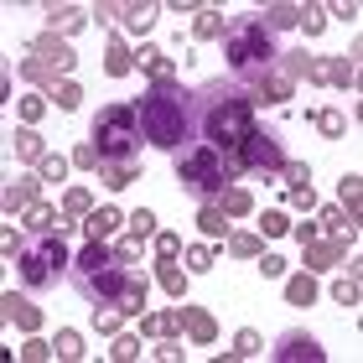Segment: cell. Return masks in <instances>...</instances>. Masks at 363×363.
Listing matches in <instances>:
<instances>
[{"mask_svg":"<svg viewBox=\"0 0 363 363\" xmlns=\"http://www.w3.org/2000/svg\"><path fill=\"white\" fill-rule=\"evenodd\" d=\"M135 114H140V135L145 145L177 156L182 145L197 140V89H182L177 78L172 84H151L135 99Z\"/></svg>","mask_w":363,"mask_h":363,"instance_id":"obj_1","label":"cell"},{"mask_svg":"<svg viewBox=\"0 0 363 363\" xmlns=\"http://www.w3.org/2000/svg\"><path fill=\"white\" fill-rule=\"evenodd\" d=\"M218 208L228 213V218H244V213H255V192H250V187H239V182H228L223 197H218Z\"/></svg>","mask_w":363,"mask_h":363,"instance_id":"obj_26","label":"cell"},{"mask_svg":"<svg viewBox=\"0 0 363 363\" xmlns=\"http://www.w3.org/2000/svg\"><path fill=\"white\" fill-rule=\"evenodd\" d=\"M125 228H130V239H156V213L151 208H135L125 218Z\"/></svg>","mask_w":363,"mask_h":363,"instance_id":"obj_34","label":"cell"},{"mask_svg":"<svg viewBox=\"0 0 363 363\" xmlns=\"http://www.w3.org/2000/svg\"><path fill=\"white\" fill-rule=\"evenodd\" d=\"M317 84L353 89L358 84V57H327V62H317Z\"/></svg>","mask_w":363,"mask_h":363,"instance_id":"obj_12","label":"cell"},{"mask_svg":"<svg viewBox=\"0 0 363 363\" xmlns=\"http://www.w3.org/2000/svg\"><path fill=\"white\" fill-rule=\"evenodd\" d=\"M114 259H120L125 270H135V265H140V239H130V244H114Z\"/></svg>","mask_w":363,"mask_h":363,"instance_id":"obj_53","label":"cell"},{"mask_svg":"<svg viewBox=\"0 0 363 363\" xmlns=\"http://www.w3.org/2000/svg\"><path fill=\"white\" fill-rule=\"evenodd\" d=\"M239 161H244V172L280 177V167H286V145H280L275 130H259V125H255V135L239 145Z\"/></svg>","mask_w":363,"mask_h":363,"instance_id":"obj_7","label":"cell"},{"mask_svg":"<svg viewBox=\"0 0 363 363\" xmlns=\"http://www.w3.org/2000/svg\"><path fill=\"white\" fill-rule=\"evenodd\" d=\"M52 348H57V358H84V333H73V327H62Z\"/></svg>","mask_w":363,"mask_h":363,"instance_id":"obj_36","label":"cell"},{"mask_svg":"<svg viewBox=\"0 0 363 363\" xmlns=\"http://www.w3.org/2000/svg\"><path fill=\"white\" fill-rule=\"evenodd\" d=\"M333 296L342 306H358V275H348V280H333Z\"/></svg>","mask_w":363,"mask_h":363,"instance_id":"obj_51","label":"cell"},{"mask_svg":"<svg viewBox=\"0 0 363 363\" xmlns=\"http://www.w3.org/2000/svg\"><path fill=\"white\" fill-rule=\"evenodd\" d=\"M291 234H296V239H301V244H311V239H317V234H322V228H317V223H296V228H291Z\"/></svg>","mask_w":363,"mask_h":363,"instance_id":"obj_59","label":"cell"},{"mask_svg":"<svg viewBox=\"0 0 363 363\" xmlns=\"http://www.w3.org/2000/svg\"><path fill=\"white\" fill-rule=\"evenodd\" d=\"M255 270L265 275V280H286V259H280V255H259V259H255Z\"/></svg>","mask_w":363,"mask_h":363,"instance_id":"obj_49","label":"cell"},{"mask_svg":"<svg viewBox=\"0 0 363 363\" xmlns=\"http://www.w3.org/2000/svg\"><path fill=\"white\" fill-rule=\"evenodd\" d=\"M62 213H84V218H89V213H94V197H89L84 187H68V197H62Z\"/></svg>","mask_w":363,"mask_h":363,"instance_id":"obj_47","label":"cell"},{"mask_svg":"<svg viewBox=\"0 0 363 363\" xmlns=\"http://www.w3.org/2000/svg\"><path fill=\"white\" fill-rule=\"evenodd\" d=\"M270 358H275V363H296V358H306V363H322L327 353L317 348V337H306V333H286V337H280L275 348H270Z\"/></svg>","mask_w":363,"mask_h":363,"instance_id":"obj_9","label":"cell"},{"mask_svg":"<svg viewBox=\"0 0 363 363\" xmlns=\"http://www.w3.org/2000/svg\"><path fill=\"white\" fill-rule=\"evenodd\" d=\"M145 296H151V275H145V270H130V275H125V286H120V301H114V306H120L125 317H140V311H145Z\"/></svg>","mask_w":363,"mask_h":363,"instance_id":"obj_11","label":"cell"},{"mask_svg":"<svg viewBox=\"0 0 363 363\" xmlns=\"http://www.w3.org/2000/svg\"><path fill=\"white\" fill-rule=\"evenodd\" d=\"M42 16H47V31H52V37H57V31H62V37H73V31L89 21V11H78V6H47Z\"/></svg>","mask_w":363,"mask_h":363,"instance_id":"obj_18","label":"cell"},{"mask_svg":"<svg viewBox=\"0 0 363 363\" xmlns=\"http://www.w3.org/2000/svg\"><path fill=\"white\" fill-rule=\"evenodd\" d=\"M291 94H296V84H291V78H280V73H265V78H255V84H250L255 104H286Z\"/></svg>","mask_w":363,"mask_h":363,"instance_id":"obj_14","label":"cell"},{"mask_svg":"<svg viewBox=\"0 0 363 363\" xmlns=\"http://www.w3.org/2000/svg\"><path fill=\"white\" fill-rule=\"evenodd\" d=\"M306 31V37H322V26H327V11L322 6H301V21H296Z\"/></svg>","mask_w":363,"mask_h":363,"instance_id":"obj_43","label":"cell"},{"mask_svg":"<svg viewBox=\"0 0 363 363\" xmlns=\"http://www.w3.org/2000/svg\"><path fill=\"white\" fill-rule=\"evenodd\" d=\"M68 161H73L78 172H99V167H104V156H99V145H94V140H84V145H78V151H73Z\"/></svg>","mask_w":363,"mask_h":363,"instance_id":"obj_37","label":"cell"},{"mask_svg":"<svg viewBox=\"0 0 363 363\" xmlns=\"http://www.w3.org/2000/svg\"><path fill=\"white\" fill-rule=\"evenodd\" d=\"M57 348H47V342H37V337H26V348H21V358H52Z\"/></svg>","mask_w":363,"mask_h":363,"instance_id":"obj_56","label":"cell"},{"mask_svg":"<svg viewBox=\"0 0 363 363\" xmlns=\"http://www.w3.org/2000/svg\"><path fill=\"white\" fill-rule=\"evenodd\" d=\"M135 68L140 73H151V84H172V57L161 52V47H151V42H140V52H135Z\"/></svg>","mask_w":363,"mask_h":363,"instance_id":"obj_16","label":"cell"},{"mask_svg":"<svg viewBox=\"0 0 363 363\" xmlns=\"http://www.w3.org/2000/svg\"><path fill=\"white\" fill-rule=\"evenodd\" d=\"M286 301L291 306H311V301H317V280H311V270L286 275Z\"/></svg>","mask_w":363,"mask_h":363,"instance_id":"obj_29","label":"cell"},{"mask_svg":"<svg viewBox=\"0 0 363 363\" xmlns=\"http://www.w3.org/2000/svg\"><path fill=\"white\" fill-rule=\"evenodd\" d=\"M182 327V306L177 311H140V333L145 337H177Z\"/></svg>","mask_w":363,"mask_h":363,"instance_id":"obj_20","label":"cell"},{"mask_svg":"<svg viewBox=\"0 0 363 363\" xmlns=\"http://www.w3.org/2000/svg\"><path fill=\"white\" fill-rule=\"evenodd\" d=\"M311 125H317L322 135H342V130H348V120H342L337 109H317V114H311Z\"/></svg>","mask_w":363,"mask_h":363,"instance_id":"obj_41","label":"cell"},{"mask_svg":"<svg viewBox=\"0 0 363 363\" xmlns=\"http://www.w3.org/2000/svg\"><path fill=\"white\" fill-rule=\"evenodd\" d=\"M213 270V250L208 244H187V275H208Z\"/></svg>","mask_w":363,"mask_h":363,"instance_id":"obj_40","label":"cell"},{"mask_svg":"<svg viewBox=\"0 0 363 363\" xmlns=\"http://www.w3.org/2000/svg\"><path fill=\"white\" fill-rule=\"evenodd\" d=\"M255 135V99L250 89H239L234 78H218V84L197 89V140L213 145V151L234 156L244 140Z\"/></svg>","mask_w":363,"mask_h":363,"instance_id":"obj_2","label":"cell"},{"mask_svg":"<svg viewBox=\"0 0 363 363\" xmlns=\"http://www.w3.org/2000/svg\"><path fill=\"white\" fill-rule=\"evenodd\" d=\"M228 255H239V259H259V255H265V244H259V234L228 228Z\"/></svg>","mask_w":363,"mask_h":363,"instance_id":"obj_31","label":"cell"},{"mask_svg":"<svg viewBox=\"0 0 363 363\" xmlns=\"http://www.w3.org/2000/svg\"><path fill=\"white\" fill-rule=\"evenodd\" d=\"M177 306H182V327H187L197 342H213V333H218V327H213L208 311H203V306H187V301H177Z\"/></svg>","mask_w":363,"mask_h":363,"instance_id":"obj_27","label":"cell"},{"mask_svg":"<svg viewBox=\"0 0 363 363\" xmlns=\"http://www.w3.org/2000/svg\"><path fill=\"white\" fill-rule=\"evenodd\" d=\"M120 223H125V213H120V208H94L89 218H84L89 239H109V234H114V228H120Z\"/></svg>","mask_w":363,"mask_h":363,"instance_id":"obj_28","label":"cell"},{"mask_svg":"<svg viewBox=\"0 0 363 363\" xmlns=\"http://www.w3.org/2000/svg\"><path fill=\"white\" fill-rule=\"evenodd\" d=\"M140 177V161H104L99 167V182H104L109 192H120V187H130V182Z\"/></svg>","mask_w":363,"mask_h":363,"instance_id":"obj_22","label":"cell"},{"mask_svg":"<svg viewBox=\"0 0 363 363\" xmlns=\"http://www.w3.org/2000/svg\"><path fill=\"white\" fill-rule=\"evenodd\" d=\"M89 135H94V145H99V156H104V161H135L140 156V140H145L135 104H104L94 114Z\"/></svg>","mask_w":363,"mask_h":363,"instance_id":"obj_5","label":"cell"},{"mask_svg":"<svg viewBox=\"0 0 363 363\" xmlns=\"http://www.w3.org/2000/svg\"><path fill=\"white\" fill-rule=\"evenodd\" d=\"M259 228H265L270 239H280V234H291V218L280 208H265V213H259Z\"/></svg>","mask_w":363,"mask_h":363,"instance_id":"obj_42","label":"cell"},{"mask_svg":"<svg viewBox=\"0 0 363 363\" xmlns=\"http://www.w3.org/2000/svg\"><path fill=\"white\" fill-rule=\"evenodd\" d=\"M42 109H47V99H42V94H26V99H21V120H26V125H37V120H42Z\"/></svg>","mask_w":363,"mask_h":363,"instance_id":"obj_54","label":"cell"},{"mask_svg":"<svg viewBox=\"0 0 363 363\" xmlns=\"http://www.w3.org/2000/svg\"><path fill=\"white\" fill-rule=\"evenodd\" d=\"M197 228L203 239H228V213L218 203H197Z\"/></svg>","mask_w":363,"mask_h":363,"instance_id":"obj_25","label":"cell"},{"mask_svg":"<svg viewBox=\"0 0 363 363\" xmlns=\"http://www.w3.org/2000/svg\"><path fill=\"white\" fill-rule=\"evenodd\" d=\"M120 306H94V333H120Z\"/></svg>","mask_w":363,"mask_h":363,"instance_id":"obj_44","label":"cell"},{"mask_svg":"<svg viewBox=\"0 0 363 363\" xmlns=\"http://www.w3.org/2000/svg\"><path fill=\"white\" fill-rule=\"evenodd\" d=\"M197 37H203V42H213V37H228V21H223V11L218 6H203V11H197Z\"/></svg>","mask_w":363,"mask_h":363,"instance_id":"obj_30","label":"cell"},{"mask_svg":"<svg viewBox=\"0 0 363 363\" xmlns=\"http://www.w3.org/2000/svg\"><path fill=\"white\" fill-rule=\"evenodd\" d=\"M104 16H120V26L125 31H151V21H156V6H104Z\"/></svg>","mask_w":363,"mask_h":363,"instance_id":"obj_19","label":"cell"},{"mask_svg":"<svg viewBox=\"0 0 363 363\" xmlns=\"http://www.w3.org/2000/svg\"><path fill=\"white\" fill-rule=\"evenodd\" d=\"M275 73L280 78H306V84H317V57H306V47H296V52H280L275 57Z\"/></svg>","mask_w":363,"mask_h":363,"instance_id":"obj_15","label":"cell"},{"mask_svg":"<svg viewBox=\"0 0 363 363\" xmlns=\"http://www.w3.org/2000/svg\"><path fill=\"white\" fill-rule=\"evenodd\" d=\"M11 156L16 161H42L47 156V140L37 135V125H16L11 130Z\"/></svg>","mask_w":363,"mask_h":363,"instance_id":"obj_17","label":"cell"},{"mask_svg":"<svg viewBox=\"0 0 363 363\" xmlns=\"http://www.w3.org/2000/svg\"><path fill=\"white\" fill-rule=\"evenodd\" d=\"M156 255H161V259H177V255H182V239L172 234V228H161V234H156Z\"/></svg>","mask_w":363,"mask_h":363,"instance_id":"obj_52","label":"cell"},{"mask_svg":"<svg viewBox=\"0 0 363 363\" xmlns=\"http://www.w3.org/2000/svg\"><path fill=\"white\" fill-rule=\"evenodd\" d=\"M353 239L358 234H333V239H311L306 244V270H333L337 259H348V250H353Z\"/></svg>","mask_w":363,"mask_h":363,"instance_id":"obj_8","label":"cell"},{"mask_svg":"<svg viewBox=\"0 0 363 363\" xmlns=\"http://www.w3.org/2000/svg\"><path fill=\"white\" fill-rule=\"evenodd\" d=\"M317 228H327V234H358L353 218H348L342 208H322V213H317Z\"/></svg>","mask_w":363,"mask_h":363,"instance_id":"obj_33","label":"cell"},{"mask_svg":"<svg viewBox=\"0 0 363 363\" xmlns=\"http://www.w3.org/2000/svg\"><path fill=\"white\" fill-rule=\"evenodd\" d=\"M259 21H265V31H286V26L301 21V6H270L265 16H259Z\"/></svg>","mask_w":363,"mask_h":363,"instance_id":"obj_32","label":"cell"},{"mask_svg":"<svg viewBox=\"0 0 363 363\" xmlns=\"http://www.w3.org/2000/svg\"><path fill=\"white\" fill-rule=\"evenodd\" d=\"M223 57H228V73H234L239 89H250L255 78L275 73V31H265L259 16H239V21H228V37H223Z\"/></svg>","mask_w":363,"mask_h":363,"instance_id":"obj_4","label":"cell"},{"mask_svg":"<svg viewBox=\"0 0 363 363\" xmlns=\"http://www.w3.org/2000/svg\"><path fill=\"white\" fill-rule=\"evenodd\" d=\"M21 250H26V239H21V234H16V228H6V255L16 259V255H21Z\"/></svg>","mask_w":363,"mask_h":363,"instance_id":"obj_58","label":"cell"},{"mask_svg":"<svg viewBox=\"0 0 363 363\" xmlns=\"http://www.w3.org/2000/svg\"><path fill=\"white\" fill-rule=\"evenodd\" d=\"M0 306H6V322H11V327H21V333H37V327H42V311L31 306V296L6 291V301H0Z\"/></svg>","mask_w":363,"mask_h":363,"instance_id":"obj_13","label":"cell"},{"mask_svg":"<svg viewBox=\"0 0 363 363\" xmlns=\"http://www.w3.org/2000/svg\"><path fill=\"white\" fill-rule=\"evenodd\" d=\"M259 348H265V342H259L255 327H239V333H234V358H255Z\"/></svg>","mask_w":363,"mask_h":363,"instance_id":"obj_39","label":"cell"},{"mask_svg":"<svg viewBox=\"0 0 363 363\" xmlns=\"http://www.w3.org/2000/svg\"><path fill=\"white\" fill-rule=\"evenodd\" d=\"M342 213L358 223V177H342Z\"/></svg>","mask_w":363,"mask_h":363,"instance_id":"obj_50","label":"cell"},{"mask_svg":"<svg viewBox=\"0 0 363 363\" xmlns=\"http://www.w3.org/2000/svg\"><path fill=\"white\" fill-rule=\"evenodd\" d=\"M109 358H120V363L140 358V337L135 333H120V337H114V348H109Z\"/></svg>","mask_w":363,"mask_h":363,"instance_id":"obj_45","label":"cell"},{"mask_svg":"<svg viewBox=\"0 0 363 363\" xmlns=\"http://www.w3.org/2000/svg\"><path fill=\"white\" fill-rule=\"evenodd\" d=\"M156 280H161V291H167L172 301H187V270H182L177 259H161V265H156Z\"/></svg>","mask_w":363,"mask_h":363,"instance_id":"obj_24","label":"cell"},{"mask_svg":"<svg viewBox=\"0 0 363 363\" xmlns=\"http://www.w3.org/2000/svg\"><path fill=\"white\" fill-rule=\"evenodd\" d=\"M37 192H42V177H16V182H6V208L16 213V208H31L37 203Z\"/></svg>","mask_w":363,"mask_h":363,"instance_id":"obj_23","label":"cell"},{"mask_svg":"<svg viewBox=\"0 0 363 363\" xmlns=\"http://www.w3.org/2000/svg\"><path fill=\"white\" fill-rule=\"evenodd\" d=\"M291 208L311 213V208H317V192H311V187H291Z\"/></svg>","mask_w":363,"mask_h":363,"instance_id":"obj_55","label":"cell"},{"mask_svg":"<svg viewBox=\"0 0 363 363\" xmlns=\"http://www.w3.org/2000/svg\"><path fill=\"white\" fill-rule=\"evenodd\" d=\"M21 78H26V84H47V78H57V73L47 68L42 57H21Z\"/></svg>","mask_w":363,"mask_h":363,"instance_id":"obj_46","label":"cell"},{"mask_svg":"<svg viewBox=\"0 0 363 363\" xmlns=\"http://www.w3.org/2000/svg\"><path fill=\"white\" fill-rule=\"evenodd\" d=\"M31 52H37L52 73H68V68H73V42H68V37H52V31H42V37L31 42Z\"/></svg>","mask_w":363,"mask_h":363,"instance_id":"obj_10","label":"cell"},{"mask_svg":"<svg viewBox=\"0 0 363 363\" xmlns=\"http://www.w3.org/2000/svg\"><path fill=\"white\" fill-rule=\"evenodd\" d=\"M52 99H57V109H78L84 104V89H78L73 78H62V84H52Z\"/></svg>","mask_w":363,"mask_h":363,"instance_id":"obj_38","label":"cell"},{"mask_svg":"<svg viewBox=\"0 0 363 363\" xmlns=\"http://www.w3.org/2000/svg\"><path fill=\"white\" fill-rule=\"evenodd\" d=\"M62 270H73V255H68V244H62V234H37V239H26L21 255H16V280H21L26 291L57 286Z\"/></svg>","mask_w":363,"mask_h":363,"instance_id":"obj_6","label":"cell"},{"mask_svg":"<svg viewBox=\"0 0 363 363\" xmlns=\"http://www.w3.org/2000/svg\"><path fill=\"white\" fill-rule=\"evenodd\" d=\"M280 177H286V187H311L306 161H286V167H280Z\"/></svg>","mask_w":363,"mask_h":363,"instance_id":"obj_48","label":"cell"},{"mask_svg":"<svg viewBox=\"0 0 363 363\" xmlns=\"http://www.w3.org/2000/svg\"><path fill=\"white\" fill-rule=\"evenodd\" d=\"M104 73L109 78H130L135 73V52H130L120 37H109V47H104Z\"/></svg>","mask_w":363,"mask_h":363,"instance_id":"obj_21","label":"cell"},{"mask_svg":"<svg viewBox=\"0 0 363 363\" xmlns=\"http://www.w3.org/2000/svg\"><path fill=\"white\" fill-rule=\"evenodd\" d=\"M156 358H182V342L177 337H161L156 342Z\"/></svg>","mask_w":363,"mask_h":363,"instance_id":"obj_57","label":"cell"},{"mask_svg":"<svg viewBox=\"0 0 363 363\" xmlns=\"http://www.w3.org/2000/svg\"><path fill=\"white\" fill-rule=\"evenodd\" d=\"M68 167H73V161H68V156H57V151H47V156L37 161V177H42V182H62V177H68Z\"/></svg>","mask_w":363,"mask_h":363,"instance_id":"obj_35","label":"cell"},{"mask_svg":"<svg viewBox=\"0 0 363 363\" xmlns=\"http://www.w3.org/2000/svg\"><path fill=\"white\" fill-rule=\"evenodd\" d=\"M172 172H177V182H182L187 197H197V203H218L228 182L244 177V161H239V151L223 156V151H213V145L192 140V145H182V151L172 156Z\"/></svg>","mask_w":363,"mask_h":363,"instance_id":"obj_3","label":"cell"}]
</instances>
